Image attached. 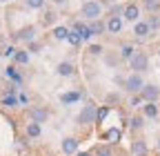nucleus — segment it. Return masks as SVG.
Segmentation results:
<instances>
[{
    "label": "nucleus",
    "instance_id": "nucleus-1",
    "mask_svg": "<svg viewBox=\"0 0 160 156\" xmlns=\"http://www.w3.org/2000/svg\"><path fill=\"white\" fill-rule=\"evenodd\" d=\"M96 114H98V105H96L93 101H89L82 109H80L76 123H78L80 127H89V125H93V123H96Z\"/></svg>",
    "mask_w": 160,
    "mask_h": 156
},
{
    "label": "nucleus",
    "instance_id": "nucleus-2",
    "mask_svg": "<svg viewBox=\"0 0 160 156\" xmlns=\"http://www.w3.org/2000/svg\"><path fill=\"white\" fill-rule=\"evenodd\" d=\"M36 36H38V27L36 25H25V27H20L13 36H11V43H33L36 40Z\"/></svg>",
    "mask_w": 160,
    "mask_h": 156
},
{
    "label": "nucleus",
    "instance_id": "nucleus-3",
    "mask_svg": "<svg viewBox=\"0 0 160 156\" xmlns=\"http://www.w3.org/2000/svg\"><path fill=\"white\" fill-rule=\"evenodd\" d=\"M80 16L85 18V20H98L100 16H102V5L98 3V0H87V3L80 7Z\"/></svg>",
    "mask_w": 160,
    "mask_h": 156
},
{
    "label": "nucleus",
    "instance_id": "nucleus-4",
    "mask_svg": "<svg viewBox=\"0 0 160 156\" xmlns=\"http://www.w3.org/2000/svg\"><path fill=\"white\" fill-rule=\"evenodd\" d=\"M60 149H62L65 156H76L80 152V138L78 136H65L62 143H60Z\"/></svg>",
    "mask_w": 160,
    "mask_h": 156
},
{
    "label": "nucleus",
    "instance_id": "nucleus-5",
    "mask_svg": "<svg viewBox=\"0 0 160 156\" xmlns=\"http://www.w3.org/2000/svg\"><path fill=\"white\" fill-rule=\"evenodd\" d=\"M129 67L133 69V74L147 71V67H149V58H147V54H142V51H136V54H133V58L129 60Z\"/></svg>",
    "mask_w": 160,
    "mask_h": 156
},
{
    "label": "nucleus",
    "instance_id": "nucleus-6",
    "mask_svg": "<svg viewBox=\"0 0 160 156\" xmlns=\"http://www.w3.org/2000/svg\"><path fill=\"white\" fill-rule=\"evenodd\" d=\"M145 87V81H142V76L140 74H131L125 78V89L129 94H140V89Z\"/></svg>",
    "mask_w": 160,
    "mask_h": 156
},
{
    "label": "nucleus",
    "instance_id": "nucleus-7",
    "mask_svg": "<svg viewBox=\"0 0 160 156\" xmlns=\"http://www.w3.org/2000/svg\"><path fill=\"white\" fill-rule=\"evenodd\" d=\"M29 121L31 123H38V125H42V123H47L49 121V109L47 107H31L29 109Z\"/></svg>",
    "mask_w": 160,
    "mask_h": 156
},
{
    "label": "nucleus",
    "instance_id": "nucleus-8",
    "mask_svg": "<svg viewBox=\"0 0 160 156\" xmlns=\"http://www.w3.org/2000/svg\"><path fill=\"white\" fill-rule=\"evenodd\" d=\"M140 98H142L145 103H156L160 98V87L158 85H145L142 89H140Z\"/></svg>",
    "mask_w": 160,
    "mask_h": 156
},
{
    "label": "nucleus",
    "instance_id": "nucleus-9",
    "mask_svg": "<svg viewBox=\"0 0 160 156\" xmlns=\"http://www.w3.org/2000/svg\"><path fill=\"white\" fill-rule=\"evenodd\" d=\"M56 74H58L60 78H71V76L76 74V65H73L71 60H62V63L56 65Z\"/></svg>",
    "mask_w": 160,
    "mask_h": 156
},
{
    "label": "nucleus",
    "instance_id": "nucleus-10",
    "mask_svg": "<svg viewBox=\"0 0 160 156\" xmlns=\"http://www.w3.org/2000/svg\"><path fill=\"white\" fill-rule=\"evenodd\" d=\"M122 18L127 23H138V18H140V7L136 5V3H129V5H125V11H122Z\"/></svg>",
    "mask_w": 160,
    "mask_h": 156
},
{
    "label": "nucleus",
    "instance_id": "nucleus-11",
    "mask_svg": "<svg viewBox=\"0 0 160 156\" xmlns=\"http://www.w3.org/2000/svg\"><path fill=\"white\" fill-rule=\"evenodd\" d=\"M105 27H107L109 34H120V31H122V27H125V23H122V18L111 16V18H107V20H105Z\"/></svg>",
    "mask_w": 160,
    "mask_h": 156
},
{
    "label": "nucleus",
    "instance_id": "nucleus-12",
    "mask_svg": "<svg viewBox=\"0 0 160 156\" xmlns=\"http://www.w3.org/2000/svg\"><path fill=\"white\" fill-rule=\"evenodd\" d=\"M80 98H82V91H80V89H71V91H65L62 96H60L62 105H73V103H78Z\"/></svg>",
    "mask_w": 160,
    "mask_h": 156
},
{
    "label": "nucleus",
    "instance_id": "nucleus-13",
    "mask_svg": "<svg viewBox=\"0 0 160 156\" xmlns=\"http://www.w3.org/2000/svg\"><path fill=\"white\" fill-rule=\"evenodd\" d=\"M87 27H89V34L91 36H102V34H107V27H105V20H89L87 23Z\"/></svg>",
    "mask_w": 160,
    "mask_h": 156
},
{
    "label": "nucleus",
    "instance_id": "nucleus-14",
    "mask_svg": "<svg viewBox=\"0 0 160 156\" xmlns=\"http://www.w3.org/2000/svg\"><path fill=\"white\" fill-rule=\"evenodd\" d=\"M40 134H42V125L31 123V121L25 125V136L27 138H40Z\"/></svg>",
    "mask_w": 160,
    "mask_h": 156
},
{
    "label": "nucleus",
    "instance_id": "nucleus-15",
    "mask_svg": "<svg viewBox=\"0 0 160 156\" xmlns=\"http://www.w3.org/2000/svg\"><path fill=\"white\" fill-rule=\"evenodd\" d=\"M131 154L133 156H147L149 154V147H147V141H133L131 143Z\"/></svg>",
    "mask_w": 160,
    "mask_h": 156
},
{
    "label": "nucleus",
    "instance_id": "nucleus-16",
    "mask_svg": "<svg viewBox=\"0 0 160 156\" xmlns=\"http://www.w3.org/2000/svg\"><path fill=\"white\" fill-rule=\"evenodd\" d=\"M51 36L56 38L58 43H62V40H67V36H69V27H65V25H56L53 31H51Z\"/></svg>",
    "mask_w": 160,
    "mask_h": 156
},
{
    "label": "nucleus",
    "instance_id": "nucleus-17",
    "mask_svg": "<svg viewBox=\"0 0 160 156\" xmlns=\"http://www.w3.org/2000/svg\"><path fill=\"white\" fill-rule=\"evenodd\" d=\"M11 60H13L16 65H27V63H29V51H27V49H16V54H13Z\"/></svg>",
    "mask_w": 160,
    "mask_h": 156
},
{
    "label": "nucleus",
    "instance_id": "nucleus-18",
    "mask_svg": "<svg viewBox=\"0 0 160 156\" xmlns=\"http://www.w3.org/2000/svg\"><path fill=\"white\" fill-rule=\"evenodd\" d=\"M149 31H151V29H149V25H147L145 20H138V23L133 25V34H136L138 38H147Z\"/></svg>",
    "mask_w": 160,
    "mask_h": 156
},
{
    "label": "nucleus",
    "instance_id": "nucleus-19",
    "mask_svg": "<svg viewBox=\"0 0 160 156\" xmlns=\"http://www.w3.org/2000/svg\"><path fill=\"white\" fill-rule=\"evenodd\" d=\"M133 54H136V47L129 45V43H125L122 47H120V60H131Z\"/></svg>",
    "mask_w": 160,
    "mask_h": 156
},
{
    "label": "nucleus",
    "instance_id": "nucleus-20",
    "mask_svg": "<svg viewBox=\"0 0 160 156\" xmlns=\"http://www.w3.org/2000/svg\"><path fill=\"white\" fill-rule=\"evenodd\" d=\"M142 116H145V118H156V116H158V105L156 103L142 105Z\"/></svg>",
    "mask_w": 160,
    "mask_h": 156
},
{
    "label": "nucleus",
    "instance_id": "nucleus-21",
    "mask_svg": "<svg viewBox=\"0 0 160 156\" xmlns=\"http://www.w3.org/2000/svg\"><path fill=\"white\" fill-rule=\"evenodd\" d=\"M0 105H2V107H9V109L18 107V94H16V96H9V94H5L2 98H0Z\"/></svg>",
    "mask_w": 160,
    "mask_h": 156
},
{
    "label": "nucleus",
    "instance_id": "nucleus-22",
    "mask_svg": "<svg viewBox=\"0 0 160 156\" xmlns=\"http://www.w3.org/2000/svg\"><path fill=\"white\" fill-rule=\"evenodd\" d=\"M5 76H7V78H11V81H13L16 85H22V76H20V74L16 71V67H13V65H9V67L5 69Z\"/></svg>",
    "mask_w": 160,
    "mask_h": 156
},
{
    "label": "nucleus",
    "instance_id": "nucleus-23",
    "mask_svg": "<svg viewBox=\"0 0 160 156\" xmlns=\"http://www.w3.org/2000/svg\"><path fill=\"white\" fill-rule=\"evenodd\" d=\"M120 136H122V132L116 129V127H111V129L105 134V141H109V143L113 145V143H120Z\"/></svg>",
    "mask_w": 160,
    "mask_h": 156
},
{
    "label": "nucleus",
    "instance_id": "nucleus-24",
    "mask_svg": "<svg viewBox=\"0 0 160 156\" xmlns=\"http://www.w3.org/2000/svg\"><path fill=\"white\" fill-rule=\"evenodd\" d=\"M129 127H131L133 132L142 129V127H145V116H131V118H129Z\"/></svg>",
    "mask_w": 160,
    "mask_h": 156
},
{
    "label": "nucleus",
    "instance_id": "nucleus-25",
    "mask_svg": "<svg viewBox=\"0 0 160 156\" xmlns=\"http://www.w3.org/2000/svg\"><path fill=\"white\" fill-rule=\"evenodd\" d=\"M105 63H107V67H118L120 65V54H113V51L105 54Z\"/></svg>",
    "mask_w": 160,
    "mask_h": 156
},
{
    "label": "nucleus",
    "instance_id": "nucleus-26",
    "mask_svg": "<svg viewBox=\"0 0 160 156\" xmlns=\"http://www.w3.org/2000/svg\"><path fill=\"white\" fill-rule=\"evenodd\" d=\"M120 103V94L118 91H109L107 96H105V105L107 107H113V105H118Z\"/></svg>",
    "mask_w": 160,
    "mask_h": 156
},
{
    "label": "nucleus",
    "instance_id": "nucleus-27",
    "mask_svg": "<svg viewBox=\"0 0 160 156\" xmlns=\"http://www.w3.org/2000/svg\"><path fill=\"white\" fill-rule=\"evenodd\" d=\"M93 156H113L111 145H98V147L93 149Z\"/></svg>",
    "mask_w": 160,
    "mask_h": 156
},
{
    "label": "nucleus",
    "instance_id": "nucleus-28",
    "mask_svg": "<svg viewBox=\"0 0 160 156\" xmlns=\"http://www.w3.org/2000/svg\"><path fill=\"white\" fill-rule=\"evenodd\" d=\"M67 43H69L71 47H78L80 43H82V38H80V34H76V31H71V29H69V36H67Z\"/></svg>",
    "mask_w": 160,
    "mask_h": 156
},
{
    "label": "nucleus",
    "instance_id": "nucleus-29",
    "mask_svg": "<svg viewBox=\"0 0 160 156\" xmlns=\"http://www.w3.org/2000/svg\"><path fill=\"white\" fill-rule=\"evenodd\" d=\"M56 18H58V13H56V11H51V9H49V11H45V16H42V25H47V27H49V25H53V23H56Z\"/></svg>",
    "mask_w": 160,
    "mask_h": 156
},
{
    "label": "nucleus",
    "instance_id": "nucleus-30",
    "mask_svg": "<svg viewBox=\"0 0 160 156\" xmlns=\"http://www.w3.org/2000/svg\"><path fill=\"white\" fill-rule=\"evenodd\" d=\"M87 54H89V56H102V54H105V49H102V45L93 43V45H89V47H87Z\"/></svg>",
    "mask_w": 160,
    "mask_h": 156
},
{
    "label": "nucleus",
    "instance_id": "nucleus-31",
    "mask_svg": "<svg viewBox=\"0 0 160 156\" xmlns=\"http://www.w3.org/2000/svg\"><path fill=\"white\" fill-rule=\"evenodd\" d=\"M122 11H125V5H111V7H109V18H111V16L122 18Z\"/></svg>",
    "mask_w": 160,
    "mask_h": 156
},
{
    "label": "nucleus",
    "instance_id": "nucleus-32",
    "mask_svg": "<svg viewBox=\"0 0 160 156\" xmlns=\"http://www.w3.org/2000/svg\"><path fill=\"white\" fill-rule=\"evenodd\" d=\"M42 49H45V45L40 43V40H33V43H29V45H27V51H31V54H40Z\"/></svg>",
    "mask_w": 160,
    "mask_h": 156
},
{
    "label": "nucleus",
    "instance_id": "nucleus-33",
    "mask_svg": "<svg viewBox=\"0 0 160 156\" xmlns=\"http://www.w3.org/2000/svg\"><path fill=\"white\" fill-rule=\"evenodd\" d=\"M107 114H109V107L102 105V107H98V114H96V123H102L107 118Z\"/></svg>",
    "mask_w": 160,
    "mask_h": 156
},
{
    "label": "nucleus",
    "instance_id": "nucleus-34",
    "mask_svg": "<svg viewBox=\"0 0 160 156\" xmlns=\"http://www.w3.org/2000/svg\"><path fill=\"white\" fill-rule=\"evenodd\" d=\"M25 5H27L29 9H36V11H38V9L45 7V0H25Z\"/></svg>",
    "mask_w": 160,
    "mask_h": 156
},
{
    "label": "nucleus",
    "instance_id": "nucleus-35",
    "mask_svg": "<svg viewBox=\"0 0 160 156\" xmlns=\"http://www.w3.org/2000/svg\"><path fill=\"white\" fill-rule=\"evenodd\" d=\"M145 7H147L149 11H158V7H160V0H145Z\"/></svg>",
    "mask_w": 160,
    "mask_h": 156
},
{
    "label": "nucleus",
    "instance_id": "nucleus-36",
    "mask_svg": "<svg viewBox=\"0 0 160 156\" xmlns=\"http://www.w3.org/2000/svg\"><path fill=\"white\" fill-rule=\"evenodd\" d=\"M0 54H2L5 58H13V54H16V47H13V45H7V47H5L2 51H0Z\"/></svg>",
    "mask_w": 160,
    "mask_h": 156
},
{
    "label": "nucleus",
    "instance_id": "nucleus-37",
    "mask_svg": "<svg viewBox=\"0 0 160 156\" xmlns=\"http://www.w3.org/2000/svg\"><path fill=\"white\" fill-rule=\"evenodd\" d=\"M147 25H149V29H158L160 27V18L158 16H151L149 20H147Z\"/></svg>",
    "mask_w": 160,
    "mask_h": 156
},
{
    "label": "nucleus",
    "instance_id": "nucleus-38",
    "mask_svg": "<svg viewBox=\"0 0 160 156\" xmlns=\"http://www.w3.org/2000/svg\"><path fill=\"white\" fill-rule=\"evenodd\" d=\"M78 34H80V38H82V40H89V38H91V34H89V27H87V23H85V27L80 29Z\"/></svg>",
    "mask_w": 160,
    "mask_h": 156
},
{
    "label": "nucleus",
    "instance_id": "nucleus-39",
    "mask_svg": "<svg viewBox=\"0 0 160 156\" xmlns=\"http://www.w3.org/2000/svg\"><path fill=\"white\" fill-rule=\"evenodd\" d=\"M140 103H145V101L140 98V94H136L133 98H131V103H129V105H131V107H140Z\"/></svg>",
    "mask_w": 160,
    "mask_h": 156
},
{
    "label": "nucleus",
    "instance_id": "nucleus-40",
    "mask_svg": "<svg viewBox=\"0 0 160 156\" xmlns=\"http://www.w3.org/2000/svg\"><path fill=\"white\" fill-rule=\"evenodd\" d=\"M18 105H29V96L27 94H18Z\"/></svg>",
    "mask_w": 160,
    "mask_h": 156
},
{
    "label": "nucleus",
    "instance_id": "nucleus-41",
    "mask_svg": "<svg viewBox=\"0 0 160 156\" xmlns=\"http://www.w3.org/2000/svg\"><path fill=\"white\" fill-rule=\"evenodd\" d=\"M76 156H93V154H91V152H78Z\"/></svg>",
    "mask_w": 160,
    "mask_h": 156
},
{
    "label": "nucleus",
    "instance_id": "nucleus-42",
    "mask_svg": "<svg viewBox=\"0 0 160 156\" xmlns=\"http://www.w3.org/2000/svg\"><path fill=\"white\" fill-rule=\"evenodd\" d=\"M65 3H67V0H53V5H58V7H60V5H65Z\"/></svg>",
    "mask_w": 160,
    "mask_h": 156
},
{
    "label": "nucleus",
    "instance_id": "nucleus-43",
    "mask_svg": "<svg viewBox=\"0 0 160 156\" xmlns=\"http://www.w3.org/2000/svg\"><path fill=\"white\" fill-rule=\"evenodd\" d=\"M0 3H2V5H5V3H11V0H0Z\"/></svg>",
    "mask_w": 160,
    "mask_h": 156
},
{
    "label": "nucleus",
    "instance_id": "nucleus-44",
    "mask_svg": "<svg viewBox=\"0 0 160 156\" xmlns=\"http://www.w3.org/2000/svg\"><path fill=\"white\" fill-rule=\"evenodd\" d=\"M158 149H160V141H158Z\"/></svg>",
    "mask_w": 160,
    "mask_h": 156
}]
</instances>
